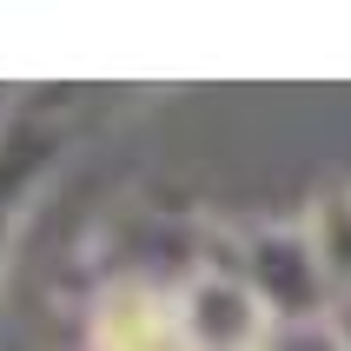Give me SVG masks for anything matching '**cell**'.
<instances>
[{"mask_svg":"<svg viewBox=\"0 0 351 351\" xmlns=\"http://www.w3.org/2000/svg\"><path fill=\"white\" fill-rule=\"evenodd\" d=\"M93 351H199V332L179 292L126 278L93 305Z\"/></svg>","mask_w":351,"mask_h":351,"instance_id":"obj_1","label":"cell"}]
</instances>
